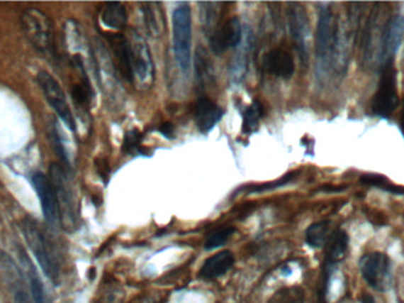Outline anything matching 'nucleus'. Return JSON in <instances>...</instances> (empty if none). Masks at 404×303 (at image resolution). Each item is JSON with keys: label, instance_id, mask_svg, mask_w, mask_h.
I'll use <instances>...</instances> for the list:
<instances>
[{"label": "nucleus", "instance_id": "f257e3e1", "mask_svg": "<svg viewBox=\"0 0 404 303\" xmlns=\"http://www.w3.org/2000/svg\"><path fill=\"white\" fill-rule=\"evenodd\" d=\"M345 29L331 5H320L315 37V72L319 79H325L331 72L343 75L347 72L350 33Z\"/></svg>", "mask_w": 404, "mask_h": 303}, {"label": "nucleus", "instance_id": "f03ea898", "mask_svg": "<svg viewBox=\"0 0 404 303\" xmlns=\"http://www.w3.org/2000/svg\"><path fill=\"white\" fill-rule=\"evenodd\" d=\"M21 228L25 242L35 257L43 272L51 281L56 282L57 278L60 277V257L49 236L46 235L38 221L32 217H25L21 221Z\"/></svg>", "mask_w": 404, "mask_h": 303}, {"label": "nucleus", "instance_id": "7ed1b4c3", "mask_svg": "<svg viewBox=\"0 0 404 303\" xmlns=\"http://www.w3.org/2000/svg\"><path fill=\"white\" fill-rule=\"evenodd\" d=\"M21 29L32 47L42 55L58 58L52 24L38 9H26L21 19Z\"/></svg>", "mask_w": 404, "mask_h": 303}, {"label": "nucleus", "instance_id": "20e7f679", "mask_svg": "<svg viewBox=\"0 0 404 303\" xmlns=\"http://www.w3.org/2000/svg\"><path fill=\"white\" fill-rule=\"evenodd\" d=\"M173 51L184 75L191 67V11L187 1L177 3L173 12Z\"/></svg>", "mask_w": 404, "mask_h": 303}, {"label": "nucleus", "instance_id": "39448f33", "mask_svg": "<svg viewBox=\"0 0 404 303\" xmlns=\"http://www.w3.org/2000/svg\"><path fill=\"white\" fill-rule=\"evenodd\" d=\"M49 178L56 193L62 225L65 228H74L77 219V206L69 172L63 165L53 162L50 165Z\"/></svg>", "mask_w": 404, "mask_h": 303}, {"label": "nucleus", "instance_id": "423d86ee", "mask_svg": "<svg viewBox=\"0 0 404 303\" xmlns=\"http://www.w3.org/2000/svg\"><path fill=\"white\" fill-rule=\"evenodd\" d=\"M378 89L372 97L371 111L379 118H389L398 104L397 74L393 63L379 69Z\"/></svg>", "mask_w": 404, "mask_h": 303}, {"label": "nucleus", "instance_id": "0eeeda50", "mask_svg": "<svg viewBox=\"0 0 404 303\" xmlns=\"http://www.w3.org/2000/svg\"><path fill=\"white\" fill-rule=\"evenodd\" d=\"M35 81H37L39 89L42 90L45 100L47 101V104H50V107L52 108L53 111L58 115V118L63 121L64 125L74 132L76 122H74V115L69 107L67 97L60 82L45 70H42L37 74Z\"/></svg>", "mask_w": 404, "mask_h": 303}, {"label": "nucleus", "instance_id": "6e6552de", "mask_svg": "<svg viewBox=\"0 0 404 303\" xmlns=\"http://www.w3.org/2000/svg\"><path fill=\"white\" fill-rule=\"evenodd\" d=\"M287 26L291 38L293 40L303 65H308V51H310V22L308 12L301 3H288L287 4Z\"/></svg>", "mask_w": 404, "mask_h": 303}, {"label": "nucleus", "instance_id": "1a4fd4ad", "mask_svg": "<svg viewBox=\"0 0 404 303\" xmlns=\"http://www.w3.org/2000/svg\"><path fill=\"white\" fill-rule=\"evenodd\" d=\"M404 36V16L400 13L390 16L383 26L379 35L377 63L381 69L384 65L393 63L395 55L402 44Z\"/></svg>", "mask_w": 404, "mask_h": 303}, {"label": "nucleus", "instance_id": "9d476101", "mask_svg": "<svg viewBox=\"0 0 404 303\" xmlns=\"http://www.w3.org/2000/svg\"><path fill=\"white\" fill-rule=\"evenodd\" d=\"M361 276L372 288L384 292L391 283V264L389 257L382 253H370L359 260Z\"/></svg>", "mask_w": 404, "mask_h": 303}, {"label": "nucleus", "instance_id": "9b49d317", "mask_svg": "<svg viewBox=\"0 0 404 303\" xmlns=\"http://www.w3.org/2000/svg\"><path fill=\"white\" fill-rule=\"evenodd\" d=\"M32 186L35 189V194L39 198L40 206H42L43 216L45 219L46 224L50 228H58L62 225L60 221V206L57 202L56 193L53 189L52 184L50 182L49 177L37 172L32 175Z\"/></svg>", "mask_w": 404, "mask_h": 303}, {"label": "nucleus", "instance_id": "f8f14e48", "mask_svg": "<svg viewBox=\"0 0 404 303\" xmlns=\"http://www.w3.org/2000/svg\"><path fill=\"white\" fill-rule=\"evenodd\" d=\"M106 37L113 53V65L117 72L124 81L134 82V61L129 38L122 33H109Z\"/></svg>", "mask_w": 404, "mask_h": 303}, {"label": "nucleus", "instance_id": "ddd939ff", "mask_svg": "<svg viewBox=\"0 0 404 303\" xmlns=\"http://www.w3.org/2000/svg\"><path fill=\"white\" fill-rule=\"evenodd\" d=\"M242 40V26L240 19L232 17L227 19L214 33L209 40V45L215 55H223L230 49L237 48Z\"/></svg>", "mask_w": 404, "mask_h": 303}, {"label": "nucleus", "instance_id": "4468645a", "mask_svg": "<svg viewBox=\"0 0 404 303\" xmlns=\"http://www.w3.org/2000/svg\"><path fill=\"white\" fill-rule=\"evenodd\" d=\"M129 42H130L131 51H133L135 79L138 77V81L143 84L152 82L154 65H152V54L148 49V45L138 31L131 33Z\"/></svg>", "mask_w": 404, "mask_h": 303}, {"label": "nucleus", "instance_id": "2eb2a0df", "mask_svg": "<svg viewBox=\"0 0 404 303\" xmlns=\"http://www.w3.org/2000/svg\"><path fill=\"white\" fill-rule=\"evenodd\" d=\"M194 116L198 131L208 134L223 119V111L211 99L202 97L195 104Z\"/></svg>", "mask_w": 404, "mask_h": 303}, {"label": "nucleus", "instance_id": "dca6fc26", "mask_svg": "<svg viewBox=\"0 0 404 303\" xmlns=\"http://www.w3.org/2000/svg\"><path fill=\"white\" fill-rule=\"evenodd\" d=\"M18 256L21 264V271L28 277L30 292L33 303H50L45 287L38 275L37 268L23 248H18Z\"/></svg>", "mask_w": 404, "mask_h": 303}, {"label": "nucleus", "instance_id": "f3484780", "mask_svg": "<svg viewBox=\"0 0 404 303\" xmlns=\"http://www.w3.org/2000/svg\"><path fill=\"white\" fill-rule=\"evenodd\" d=\"M264 68L266 72L280 79H288L294 74L293 57L284 49H273L264 57Z\"/></svg>", "mask_w": 404, "mask_h": 303}, {"label": "nucleus", "instance_id": "a211bd4d", "mask_svg": "<svg viewBox=\"0 0 404 303\" xmlns=\"http://www.w3.org/2000/svg\"><path fill=\"white\" fill-rule=\"evenodd\" d=\"M0 264L4 272L10 278L11 285L13 289L14 303H33L31 294L28 295L23 287V271L18 268L17 264L6 253L0 251Z\"/></svg>", "mask_w": 404, "mask_h": 303}, {"label": "nucleus", "instance_id": "6ab92c4d", "mask_svg": "<svg viewBox=\"0 0 404 303\" xmlns=\"http://www.w3.org/2000/svg\"><path fill=\"white\" fill-rule=\"evenodd\" d=\"M234 264L233 253L223 250L206 260L200 270V276L206 280H214L226 274Z\"/></svg>", "mask_w": 404, "mask_h": 303}, {"label": "nucleus", "instance_id": "aec40b11", "mask_svg": "<svg viewBox=\"0 0 404 303\" xmlns=\"http://www.w3.org/2000/svg\"><path fill=\"white\" fill-rule=\"evenodd\" d=\"M325 265L332 267L344 260L349 248V237L343 230L333 231L325 244Z\"/></svg>", "mask_w": 404, "mask_h": 303}, {"label": "nucleus", "instance_id": "412c9836", "mask_svg": "<svg viewBox=\"0 0 404 303\" xmlns=\"http://www.w3.org/2000/svg\"><path fill=\"white\" fill-rule=\"evenodd\" d=\"M101 21L108 29L123 30L128 22L127 10L122 3H108L103 9Z\"/></svg>", "mask_w": 404, "mask_h": 303}, {"label": "nucleus", "instance_id": "4be33fe9", "mask_svg": "<svg viewBox=\"0 0 404 303\" xmlns=\"http://www.w3.org/2000/svg\"><path fill=\"white\" fill-rule=\"evenodd\" d=\"M331 233V221H317L308 226L305 232V241L312 248H322L325 246Z\"/></svg>", "mask_w": 404, "mask_h": 303}, {"label": "nucleus", "instance_id": "5701e85b", "mask_svg": "<svg viewBox=\"0 0 404 303\" xmlns=\"http://www.w3.org/2000/svg\"><path fill=\"white\" fill-rule=\"evenodd\" d=\"M159 3H142V13L145 18V26L152 36H157L161 33L162 26V13L159 10Z\"/></svg>", "mask_w": 404, "mask_h": 303}, {"label": "nucleus", "instance_id": "b1692460", "mask_svg": "<svg viewBox=\"0 0 404 303\" xmlns=\"http://www.w3.org/2000/svg\"><path fill=\"white\" fill-rule=\"evenodd\" d=\"M264 116V107L259 101H253V104L245 111L242 116V132L252 134L259 127V121Z\"/></svg>", "mask_w": 404, "mask_h": 303}, {"label": "nucleus", "instance_id": "393cba45", "mask_svg": "<svg viewBox=\"0 0 404 303\" xmlns=\"http://www.w3.org/2000/svg\"><path fill=\"white\" fill-rule=\"evenodd\" d=\"M359 182L363 185L377 187V189L386 191V192L393 193V194H404V187L393 185V182H389V179L381 175H363L359 179Z\"/></svg>", "mask_w": 404, "mask_h": 303}, {"label": "nucleus", "instance_id": "a878e982", "mask_svg": "<svg viewBox=\"0 0 404 303\" xmlns=\"http://www.w3.org/2000/svg\"><path fill=\"white\" fill-rule=\"evenodd\" d=\"M143 134L138 129L128 131L124 134L123 143H122V150L124 153L131 154V155H147V150L142 146Z\"/></svg>", "mask_w": 404, "mask_h": 303}, {"label": "nucleus", "instance_id": "bb28decb", "mask_svg": "<svg viewBox=\"0 0 404 303\" xmlns=\"http://www.w3.org/2000/svg\"><path fill=\"white\" fill-rule=\"evenodd\" d=\"M235 228L233 226H223V228H216L211 235L207 237L205 243L206 250H213L226 244L230 236L233 235Z\"/></svg>", "mask_w": 404, "mask_h": 303}, {"label": "nucleus", "instance_id": "cd10ccee", "mask_svg": "<svg viewBox=\"0 0 404 303\" xmlns=\"http://www.w3.org/2000/svg\"><path fill=\"white\" fill-rule=\"evenodd\" d=\"M71 95L74 99V104L79 106V107H88L90 104V99L92 97V90L88 79H83L81 83L74 84L72 89H71Z\"/></svg>", "mask_w": 404, "mask_h": 303}, {"label": "nucleus", "instance_id": "c85d7f7f", "mask_svg": "<svg viewBox=\"0 0 404 303\" xmlns=\"http://www.w3.org/2000/svg\"><path fill=\"white\" fill-rule=\"evenodd\" d=\"M49 140L53 150H55V153L58 155L60 161L63 162L64 167L69 170V168H70V159H69L67 150H65V147H64V143L63 141H62V138H60V132H58V129H57V126L53 125L52 127L50 128Z\"/></svg>", "mask_w": 404, "mask_h": 303}, {"label": "nucleus", "instance_id": "c756f323", "mask_svg": "<svg viewBox=\"0 0 404 303\" xmlns=\"http://www.w3.org/2000/svg\"><path fill=\"white\" fill-rule=\"evenodd\" d=\"M271 303H304V292L301 288L283 289L276 292Z\"/></svg>", "mask_w": 404, "mask_h": 303}, {"label": "nucleus", "instance_id": "7c9ffc66", "mask_svg": "<svg viewBox=\"0 0 404 303\" xmlns=\"http://www.w3.org/2000/svg\"><path fill=\"white\" fill-rule=\"evenodd\" d=\"M294 175L296 173H288L283 178L274 180V182H265L262 185L255 186V187H252L251 191H248V193L265 192V191H271V189H276V187H281V186L286 185L287 182H290L293 179Z\"/></svg>", "mask_w": 404, "mask_h": 303}, {"label": "nucleus", "instance_id": "2f4dec72", "mask_svg": "<svg viewBox=\"0 0 404 303\" xmlns=\"http://www.w3.org/2000/svg\"><path fill=\"white\" fill-rule=\"evenodd\" d=\"M159 132L162 134L167 139H173L174 138V126L170 122H163L162 125L159 127Z\"/></svg>", "mask_w": 404, "mask_h": 303}, {"label": "nucleus", "instance_id": "473e14b6", "mask_svg": "<svg viewBox=\"0 0 404 303\" xmlns=\"http://www.w3.org/2000/svg\"><path fill=\"white\" fill-rule=\"evenodd\" d=\"M361 303H376L375 302V299H374V297H372L371 295H368V294H366V295L363 296V297H361Z\"/></svg>", "mask_w": 404, "mask_h": 303}, {"label": "nucleus", "instance_id": "72a5a7b5", "mask_svg": "<svg viewBox=\"0 0 404 303\" xmlns=\"http://www.w3.org/2000/svg\"><path fill=\"white\" fill-rule=\"evenodd\" d=\"M400 125H402L404 129V108L403 111H402V115H400Z\"/></svg>", "mask_w": 404, "mask_h": 303}]
</instances>
